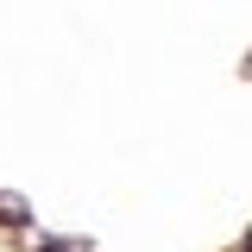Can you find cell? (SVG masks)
<instances>
[{
    "instance_id": "cell-1",
    "label": "cell",
    "mask_w": 252,
    "mask_h": 252,
    "mask_svg": "<svg viewBox=\"0 0 252 252\" xmlns=\"http://www.w3.org/2000/svg\"><path fill=\"white\" fill-rule=\"evenodd\" d=\"M26 202H19V195H6V202H0V227H26Z\"/></svg>"
},
{
    "instance_id": "cell-2",
    "label": "cell",
    "mask_w": 252,
    "mask_h": 252,
    "mask_svg": "<svg viewBox=\"0 0 252 252\" xmlns=\"http://www.w3.org/2000/svg\"><path fill=\"white\" fill-rule=\"evenodd\" d=\"M38 252H69V246H63V240H44V246H38Z\"/></svg>"
},
{
    "instance_id": "cell-3",
    "label": "cell",
    "mask_w": 252,
    "mask_h": 252,
    "mask_svg": "<svg viewBox=\"0 0 252 252\" xmlns=\"http://www.w3.org/2000/svg\"><path fill=\"white\" fill-rule=\"evenodd\" d=\"M246 252H252V240H246Z\"/></svg>"
}]
</instances>
